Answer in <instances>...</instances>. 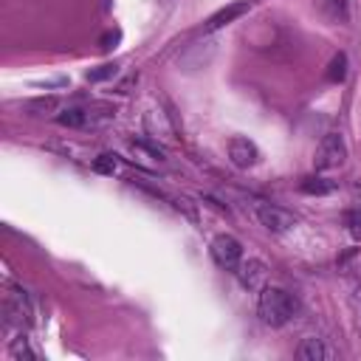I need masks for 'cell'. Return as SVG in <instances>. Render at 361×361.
Listing matches in <instances>:
<instances>
[{"mask_svg":"<svg viewBox=\"0 0 361 361\" xmlns=\"http://www.w3.org/2000/svg\"><path fill=\"white\" fill-rule=\"evenodd\" d=\"M296 313V299L285 290V288H276V285H265L259 290V302H257V316L262 324L268 327H282L293 319Z\"/></svg>","mask_w":361,"mask_h":361,"instance_id":"6da1fadb","label":"cell"},{"mask_svg":"<svg viewBox=\"0 0 361 361\" xmlns=\"http://www.w3.org/2000/svg\"><path fill=\"white\" fill-rule=\"evenodd\" d=\"M344 161H347V141H344V135L341 133H327L322 138V144L316 147L313 166L319 172H327V169H338Z\"/></svg>","mask_w":361,"mask_h":361,"instance_id":"7a4b0ae2","label":"cell"},{"mask_svg":"<svg viewBox=\"0 0 361 361\" xmlns=\"http://www.w3.org/2000/svg\"><path fill=\"white\" fill-rule=\"evenodd\" d=\"M209 251H212V259H214L223 271H237V265L243 262V245H240V240L231 237V234H217V237L212 240Z\"/></svg>","mask_w":361,"mask_h":361,"instance_id":"3957f363","label":"cell"},{"mask_svg":"<svg viewBox=\"0 0 361 361\" xmlns=\"http://www.w3.org/2000/svg\"><path fill=\"white\" fill-rule=\"evenodd\" d=\"M257 220L271 234H285V231H290L296 226V217L288 209L274 206V203H257Z\"/></svg>","mask_w":361,"mask_h":361,"instance_id":"277c9868","label":"cell"},{"mask_svg":"<svg viewBox=\"0 0 361 361\" xmlns=\"http://www.w3.org/2000/svg\"><path fill=\"white\" fill-rule=\"evenodd\" d=\"M228 161H231L237 169H251V166L259 164V149H257V144H254L251 138L234 135V138L228 141Z\"/></svg>","mask_w":361,"mask_h":361,"instance_id":"5b68a950","label":"cell"},{"mask_svg":"<svg viewBox=\"0 0 361 361\" xmlns=\"http://www.w3.org/2000/svg\"><path fill=\"white\" fill-rule=\"evenodd\" d=\"M237 282L245 288V290H262L265 288V276H268V268H265V262L262 259H254V257H248V259H243L240 265H237Z\"/></svg>","mask_w":361,"mask_h":361,"instance_id":"8992f818","label":"cell"},{"mask_svg":"<svg viewBox=\"0 0 361 361\" xmlns=\"http://www.w3.org/2000/svg\"><path fill=\"white\" fill-rule=\"evenodd\" d=\"M296 355L302 358V361H333L338 353L330 347V344H324V338H316V336H307L302 344H299V350H296Z\"/></svg>","mask_w":361,"mask_h":361,"instance_id":"52a82bcc","label":"cell"},{"mask_svg":"<svg viewBox=\"0 0 361 361\" xmlns=\"http://www.w3.org/2000/svg\"><path fill=\"white\" fill-rule=\"evenodd\" d=\"M248 0H237V3H228L226 8H220L217 14H212L209 20H206V31H217V28H223V25H228V23H234L237 17H243L245 11H248Z\"/></svg>","mask_w":361,"mask_h":361,"instance_id":"ba28073f","label":"cell"},{"mask_svg":"<svg viewBox=\"0 0 361 361\" xmlns=\"http://www.w3.org/2000/svg\"><path fill=\"white\" fill-rule=\"evenodd\" d=\"M56 121L62 127H76V130H85L87 127V107H68L56 116Z\"/></svg>","mask_w":361,"mask_h":361,"instance_id":"9c48e42d","label":"cell"},{"mask_svg":"<svg viewBox=\"0 0 361 361\" xmlns=\"http://www.w3.org/2000/svg\"><path fill=\"white\" fill-rule=\"evenodd\" d=\"M299 189H302L305 195H330V192H336V183H333V180H327V178L310 175V178H302Z\"/></svg>","mask_w":361,"mask_h":361,"instance_id":"30bf717a","label":"cell"},{"mask_svg":"<svg viewBox=\"0 0 361 361\" xmlns=\"http://www.w3.org/2000/svg\"><path fill=\"white\" fill-rule=\"evenodd\" d=\"M324 76H327V82H344V76H347V54H336L330 59Z\"/></svg>","mask_w":361,"mask_h":361,"instance_id":"8fae6325","label":"cell"},{"mask_svg":"<svg viewBox=\"0 0 361 361\" xmlns=\"http://www.w3.org/2000/svg\"><path fill=\"white\" fill-rule=\"evenodd\" d=\"M93 169L99 175H116L118 172V155L116 152H102L96 161H93Z\"/></svg>","mask_w":361,"mask_h":361,"instance_id":"7c38bea8","label":"cell"},{"mask_svg":"<svg viewBox=\"0 0 361 361\" xmlns=\"http://www.w3.org/2000/svg\"><path fill=\"white\" fill-rule=\"evenodd\" d=\"M116 73H118V65H116V62H107V65H99V68L87 71L85 79H87V82H104V79H113Z\"/></svg>","mask_w":361,"mask_h":361,"instance_id":"4fadbf2b","label":"cell"},{"mask_svg":"<svg viewBox=\"0 0 361 361\" xmlns=\"http://www.w3.org/2000/svg\"><path fill=\"white\" fill-rule=\"evenodd\" d=\"M344 223H347V231H350L355 240H361V206L347 209V212H344Z\"/></svg>","mask_w":361,"mask_h":361,"instance_id":"5bb4252c","label":"cell"},{"mask_svg":"<svg viewBox=\"0 0 361 361\" xmlns=\"http://www.w3.org/2000/svg\"><path fill=\"white\" fill-rule=\"evenodd\" d=\"M59 107V102L54 99V96H45V99H34L31 104H28V110L34 113V116H45V113H54Z\"/></svg>","mask_w":361,"mask_h":361,"instance_id":"9a60e30c","label":"cell"},{"mask_svg":"<svg viewBox=\"0 0 361 361\" xmlns=\"http://www.w3.org/2000/svg\"><path fill=\"white\" fill-rule=\"evenodd\" d=\"M23 355H28V358H34V353H31V347H28V341H25V338H17V344L11 347V358H23Z\"/></svg>","mask_w":361,"mask_h":361,"instance_id":"2e32d148","label":"cell"},{"mask_svg":"<svg viewBox=\"0 0 361 361\" xmlns=\"http://www.w3.org/2000/svg\"><path fill=\"white\" fill-rule=\"evenodd\" d=\"M175 206H178V209H183V212H186V214L195 220V209H192V203H189L186 197H178V200H175Z\"/></svg>","mask_w":361,"mask_h":361,"instance_id":"e0dca14e","label":"cell"}]
</instances>
